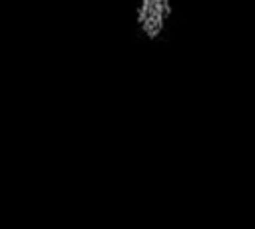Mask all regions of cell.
I'll return each instance as SVG.
<instances>
[{"instance_id": "1", "label": "cell", "mask_w": 255, "mask_h": 229, "mask_svg": "<svg viewBox=\"0 0 255 229\" xmlns=\"http://www.w3.org/2000/svg\"><path fill=\"white\" fill-rule=\"evenodd\" d=\"M175 16L173 0H137L135 28L147 42H159Z\"/></svg>"}]
</instances>
